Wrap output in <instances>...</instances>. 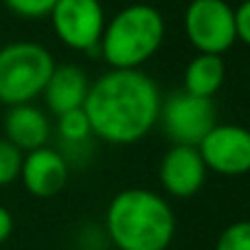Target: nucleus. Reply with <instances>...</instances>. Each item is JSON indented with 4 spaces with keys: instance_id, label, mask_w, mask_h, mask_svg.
<instances>
[{
    "instance_id": "nucleus-1",
    "label": "nucleus",
    "mask_w": 250,
    "mask_h": 250,
    "mask_svg": "<svg viewBox=\"0 0 250 250\" xmlns=\"http://www.w3.org/2000/svg\"><path fill=\"white\" fill-rule=\"evenodd\" d=\"M162 91L142 69H111L91 82L84 113L98 140L128 146L160 122Z\"/></svg>"
},
{
    "instance_id": "nucleus-2",
    "label": "nucleus",
    "mask_w": 250,
    "mask_h": 250,
    "mask_svg": "<svg viewBox=\"0 0 250 250\" xmlns=\"http://www.w3.org/2000/svg\"><path fill=\"white\" fill-rule=\"evenodd\" d=\"M104 230L118 250H168L177 219L168 199L151 188H124L104 212Z\"/></svg>"
},
{
    "instance_id": "nucleus-3",
    "label": "nucleus",
    "mask_w": 250,
    "mask_h": 250,
    "mask_svg": "<svg viewBox=\"0 0 250 250\" xmlns=\"http://www.w3.org/2000/svg\"><path fill=\"white\" fill-rule=\"evenodd\" d=\"M164 16L151 5L137 2L120 9L106 22L100 56L111 69H140L164 44Z\"/></svg>"
},
{
    "instance_id": "nucleus-4",
    "label": "nucleus",
    "mask_w": 250,
    "mask_h": 250,
    "mask_svg": "<svg viewBox=\"0 0 250 250\" xmlns=\"http://www.w3.org/2000/svg\"><path fill=\"white\" fill-rule=\"evenodd\" d=\"M56 69L51 51L44 44L18 40L0 47V104L20 106L42 95Z\"/></svg>"
},
{
    "instance_id": "nucleus-5",
    "label": "nucleus",
    "mask_w": 250,
    "mask_h": 250,
    "mask_svg": "<svg viewBox=\"0 0 250 250\" xmlns=\"http://www.w3.org/2000/svg\"><path fill=\"white\" fill-rule=\"evenodd\" d=\"M184 31L197 53L222 56L237 42L235 9L226 0H190L184 14Z\"/></svg>"
},
{
    "instance_id": "nucleus-6",
    "label": "nucleus",
    "mask_w": 250,
    "mask_h": 250,
    "mask_svg": "<svg viewBox=\"0 0 250 250\" xmlns=\"http://www.w3.org/2000/svg\"><path fill=\"white\" fill-rule=\"evenodd\" d=\"M49 18L64 47L89 58L100 56V40L106 27L102 0H58Z\"/></svg>"
},
{
    "instance_id": "nucleus-7",
    "label": "nucleus",
    "mask_w": 250,
    "mask_h": 250,
    "mask_svg": "<svg viewBox=\"0 0 250 250\" xmlns=\"http://www.w3.org/2000/svg\"><path fill=\"white\" fill-rule=\"evenodd\" d=\"M157 124H162L173 144L199 146L204 137L217 124V106H215V100L197 98L186 91H180L162 100Z\"/></svg>"
},
{
    "instance_id": "nucleus-8",
    "label": "nucleus",
    "mask_w": 250,
    "mask_h": 250,
    "mask_svg": "<svg viewBox=\"0 0 250 250\" xmlns=\"http://www.w3.org/2000/svg\"><path fill=\"white\" fill-rule=\"evenodd\" d=\"M208 170L224 177L250 173V131L239 124H215L197 146Z\"/></svg>"
},
{
    "instance_id": "nucleus-9",
    "label": "nucleus",
    "mask_w": 250,
    "mask_h": 250,
    "mask_svg": "<svg viewBox=\"0 0 250 250\" xmlns=\"http://www.w3.org/2000/svg\"><path fill=\"white\" fill-rule=\"evenodd\" d=\"M157 175L166 195L175 199H190L206 184L208 168L197 146L173 144L162 157Z\"/></svg>"
},
{
    "instance_id": "nucleus-10",
    "label": "nucleus",
    "mask_w": 250,
    "mask_h": 250,
    "mask_svg": "<svg viewBox=\"0 0 250 250\" xmlns=\"http://www.w3.org/2000/svg\"><path fill=\"white\" fill-rule=\"evenodd\" d=\"M20 180L27 193H31L33 197H56L69 180V162L60 151L51 146L36 148L31 153H24Z\"/></svg>"
},
{
    "instance_id": "nucleus-11",
    "label": "nucleus",
    "mask_w": 250,
    "mask_h": 250,
    "mask_svg": "<svg viewBox=\"0 0 250 250\" xmlns=\"http://www.w3.org/2000/svg\"><path fill=\"white\" fill-rule=\"evenodd\" d=\"M91 89V80L80 64H56L42 98L47 109L53 115H62L76 109H84L86 95Z\"/></svg>"
},
{
    "instance_id": "nucleus-12",
    "label": "nucleus",
    "mask_w": 250,
    "mask_h": 250,
    "mask_svg": "<svg viewBox=\"0 0 250 250\" xmlns=\"http://www.w3.org/2000/svg\"><path fill=\"white\" fill-rule=\"evenodd\" d=\"M5 140H9L22 153L49 146L51 122H49L47 113L33 104L11 106L5 115Z\"/></svg>"
},
{
    "instance_id": "nucleus-13",
    "label": "nucleus",
    "mask_w": 250,
    "mask_h": 250,
    "mask_svg": "<svg viewBox=\"0 0 250 250\" xmlns=\"http://www.w3.org/2000/svg\"><path fill=\"white\" fill-rule=\"evenodd\" d=\"M224 78H226V64H224L222 56L197 53L186 64L184 91L190 95H197V98L212 100L222 89Z\"/></svg>"
},
{
    "instance_id": "nucleus-14",
    "label": "nucleus",
    "mask_w": 250,
    "mask_h": 250,
    "mask_svg": "<svg viewBox=\"0 0 250 250\" xmlns=\"http://www.w3.org/2000/svg\"><path fill=\"white\" fill-rule=\"evenodd\" d=\"M58 135L62 142H69V144H84L89 142V137L93 135L91 131V122L86 118L84 109H76L69 111V113L58 115Z\"/></svg>"
},
{
    "instance_id": "nucleus-15",
    "label": "nucleus",
    "mask_w": 250,
    "mask_h": 250,
    "mask_svg": "<svg viewBox=\"0 0 250 250\" xmlns=\"http://www.w3.org/2000/svg\"><path fill=\"white\" fill-rule=\"evenodd\" d=\"M24 153L16 148L9 140L0 137V186H9L20 180Z\"/></svg>"
},
{
    "instance_id": "nucleus-16",
    "label": "nucleus",
    "mask_w": 250,
    "mask_h": 250,
    "mask_svg": "<svg viewBox=\"0 0 250 250\" xmlns=\"http://www.w3.org/2000/svg\"><path fill=\"white\" fill-rule=\"evenodd\" d=\"M215 250H250V219L228 224L219 232Z\"/></svg>"
},
{
    "instance_id": "nucleus-17",
    "label": "nucleus",
    "mask_w": 250,
    "mask_h": 250,
    "mask_svg": "<svg viewBox=\"0 0 250 250\" xmlns=\"http://www.w3.org/2000/svg\"><path fill=\"white\" fill-rule=\"evenodd\" d=\"M14 16L22 20H42L49 18L58 0H2Z\"/></svg>"
},
{
    "instance_id": "nucleus-18",
    "label": "nucleus",
    "mask_w": 250,
    "mask_h": 250,
    "mask_svg": "<svg viewBox=\"0 0 250 250\" xmlns=\"http://www.w3.org/2000/svg\"><path fill=\"white\" fill-rule=\"evenodd\" d=\"M235 29L237 40L250 47V0H244L235 9Z\"/></svg>"
},
{
    "instance_id": "nucleus-19",
    "label": "nucleus",
    "mask_w": 250,
    "mask_h": 250,
    "mask_svg": "<svg viewBox=\"0 0 250 250\" xmlns=\"http://www.w3.org/2000/svg\"><path fill=\"white\" fill-rule=\"evenodd\" d=\"M14 232V215L9 208L0 206V244H5Z\"/></svg>"
}]
</instances>
